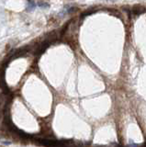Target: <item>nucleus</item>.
Masks as SVG:
<instances>
[{"mask_svg": "<svg viewBox=\"0 0 146 147\" xmlns=\"http://www.w3.org/2000/svg\"><path fill=\"white\" fill-rule=\"evenodd\" d=\"M36 8V4L33 0H28V3H27V10L28 11H31Z\"/></svg>", "mask_w": 146, "mask_h": 147, "instance_id": "obj_1", "label": "nucleus"}, {"mask_svg": "<svg viewBox=\"0 0 146 147\" xmlns=\"http://www.w3.org/2000/svg\"><path fill=\"white\" fill-rule=\"evenodd\" d=\"M132 12H133L135 15H140V14L144 12V9L142 8V7H136V8H134V9H132Z\"/></svg>", "mask_w": 146, "mask_h": 147, "instance_id": "obj_2", "label": "nucleus"}, {"mask_svg": "<svg viewBox=\"0 0 146 147\" xmlns=\"http://www.w3.org/2000/svg\"><path fill=\"white\" fill-rule=\"evenodd\" d=\"M39 7L42 8V9H47V8L50 7V5L45 3V2H40V3H39Z\"/></svg>", "mask_w": 146, "mask_h": 147, "instance_id": "obj_3", "label": "nucleus"}]
</instances>
